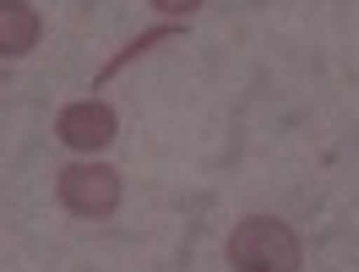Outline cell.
<instances>
[{
  "mask_svg": "<svg viewBox=\"0 0 359 272\" xmlns=\"http://www.w3.org/2000/svg\"><path fill=\"white\" fill-rule=\"evenodd\" d=\"M147 6H153L158 17H180V22H185V17H191V11H202L207 0H147Z\"/></svg>",
  "mask_w": 359,
  "mask_h": 272,
  "instance_id": "cell-6",
  "label": "cell"
},
{
  "mask_svg": "<svg viewBox=\"0 0 359 272\" xmlns=\"http://www.w3.org/2000/svg\"><path fill=\"white\" fill-rule=\"evenodd\" d=\"M44 39V17L33 0H0V60H22Z\"/></svg>",
  "mask_w": 359,
  "mask_h": 272,
  "instance_id": "cell-4",
  "label": "cell"
},
{
  "mask_svg": "<svg viewBox=\"0 0 359 272\" xmlns=\"http://www.w3.org/2000/svg\"><path fill=\"white\" fill-rule=\"evenodd\" d=\"M229 267L234 272H299L305 267V250L283 218H240L229 229Z\"/></svg>",
  "mask_w": 359,
  "mask_h": 272,
  "instance_id": "cell-1",
  "label": "cell"
},
{
  "mask_svg": "<svg viewBox=\"0 0 359 272\" xmlns=\"http://www.w3.org/2000/svg\"><path fill=\"white\" fill-rule=\"evenodd\" d=\"M175 39H180V27H175V22H163V27H147V33H136V39H131L126 49H120V55H109V60H104V71L93 76V88L114 82V76H120V71L131 66V60H142V55H153V49H163V44H175Z\"/></svg>",
  "mask_w": 359,
  "mask_h": 272,
  "instance_id": "cell-5",
  "label": "cell"
},
{
  "mask_svg": "<svg viewBox=\"0 0 359 272\" xmlns=\"http://www.w3.org/2000/svg\"><path fill=\"white\" fill-rule=\"evenodd\" d=\"M114 131H120V114L104 98H76V104H66V109L55 114V136L66 142L71 153H88V158L109 147Z\"/></svg>",
  "mask_w": 359,
  "mask_h": 272,
  "instance_id": "cell-3",
  "label": "cell"
},
{
  "mask_svg": "<svg viewBox=\"0 0 359 272\" xmlns=\"http://www.w3.org/2000/svg\"><path fill=\"white\" fill-rule=\"evenodd\" d=\"M55 196H60V207H66L71 218H93V224H104V218H114L120 212V196H126V180H120V169H109V163H66L60 175H55Z\"/></svg>",
  "mask_w": 359,
  "mask_h": 272,
  "instance_id": "cell-2",
  "label": "cell"
}]
</instances>
